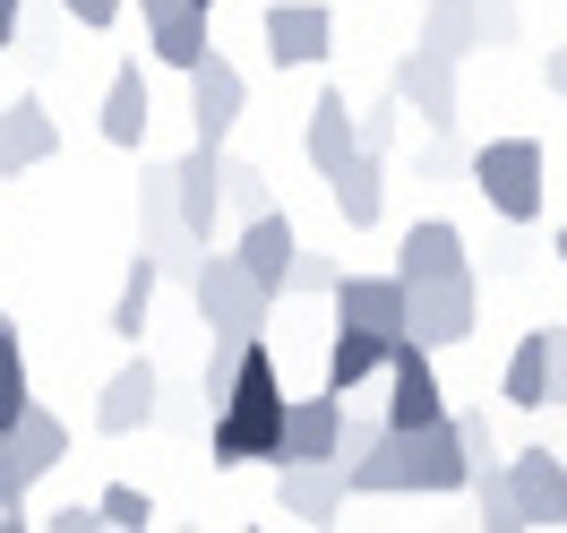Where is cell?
Returning <instances> with one entry per match:
<instances>
[{
  "instance_id": "obj_38",
  "label": "cell",
  "mask_w": 567,
  "mask_h": 533,
  "mask_svg": "<svg viewBox=\"0 0 567 533\" xmlns=\"http://www.w3.org/2000/svg\"><path fill=\"white\" fill-rule=\"evenodd\" d=\"M198 9H215V0H198Z\"/></svg>"
},
{
  "instance_id": "obj_34",
  "label": "cell",
  "mask_w": 567,
  "mask_h": 533,
  "mask_svg": "<svg viewBox=\"0 0 567 533\" xmlns=\"http://www.w3.org/2000/svg\"><path fill=\"white\" fill-rule=\"evenodd\" d=\"M550 404H567V327H550Z\"/></svg>"
},
{
  "instance_id": "obj_8",
  "label": "cell",
  "mask_w": 567,
  "mask_h": 533,
  "mask_svg": "<svg viewBox=\"0 0 567 533\" xmlns=\"http://www.w3.org/2000/svg\"><path fill=\"white\" fill-rule=\"evenodd\" d=\"M336 52V9L327 0H276L267 9V61L276 70H319Z\"/></svg>"
},
{
  "instance_id": "obj_1",
  "label": "cell",
  "mask_w": 567,
  "mask_h": 533,
  "mask_svg": "<svg viewBox=\"0 0 567 533\" xmlns=\"http://www.w3.org/2000/svg\"><path fill=\"white\" fill-rule=\"evenodd\" d=\"M276 422H284V370L258 336H241V361L215 396V464L224 473L233 464H276Z\"/></svg>"
},
{
  "instance_id": "obj_4",
  "label": "cell",
  "mask_w": 567,
  "mask_h": 533,
  "mask_svg": "<svg viewBox=\"0 0 567 533\" xmlns=\"http://www.w3.org/2000/svg\"><path fill=\"white\" fill-rule=\"evenodd\" d=\"M464 173L491 198V215H507V224H533V215H542V146L533 139H491Z\"/></svg>"
},
{
  "instance_id": "obj_27",
  "label": "cell",
  "mask_w": 567,
  "mask_h": 533,
  "mask_svg": "<svg viewBox=\"0 0 567 533\" xmlns=\"http://www.w3.org/2000/svg\"><path fill=\"white\" fill-rule=\"evenodd\" d=\"M155 285H164V267H155V258H130V276H121V301H112V336H130V345H138L146 336V310H155Z\"/></svg>"
},
{
  "instance_id": "obj_10",
  "label": "cell",
  "mask_w": 567,
  "mask_h": 533,
  "mask_svg": "<svg viewBox=\"0 0 567 533\" xmlns=\"http://www.w3.org/2000/svg\"><path fill=\"white\" fill-rule=\"evenodd\" d=\"M498 473H507V499H516V525H567V457L525 448V457H507Z\"/></svg>"
},
{
  "instance_id": "obj_20",
  "label": "cell",
  "mask_w": 567,
  "mask_h": 533,
  "mask_svg": "<svg viewBox=\"0 0 567 533\" xmlns=\"http://www.w3.org/2000/svg\"><path fill=\"white\" fill-rule=\"evenodd\" d=\"M336 319L379 327V336H404V276H336Z\"/></svg>"
},
{
  "instance_id": "obj_25",
  "label": "cell",
  "mask_w": 567,
  "mask_h": 533,
  "mask_svg": "<svg viewBox=\"0 0 567 533\" xmlns=\"http://www.w3.org/2000/svg\"><path fill=\"white\" fill-rule=\"evenodd\" d=\"M422 43L430 52H447V61H464V52H482V0H430L422 9Z\"/></svg>"
},
{
  "instance_id": "obj_14",
  "label": "cell",
  "mask_w": 567,
  "mask_h": 533,
  "mask_svg": "<svg viewBox=\"0 0 567 533\" xmlns=\"http://www.w3.org/2000/svg\"><path fill=\"white\" fill-rule=\"evenodd\" d=\"M138 233H146V258H155V267H181V276H189L198 242L181 233V207H173V181H164V164H146V181H138Z\"/></svg>"
},
{
  "instance_id": "obj_11",
  "label": "cell",
  "mask_w": 567,
  "mask_h": 533,
  "mask_svg": "<svg viewBox=\"0 0 567 533\" xmlns=\"http://www.w3.org/2000/svg\"><path fill=\"white\" fill-rule=\"evenodd\" d=\"M379 173H388V146H379V139H361L353 155L327 173V198H336V215H344L353 233H370V224L388 215V181H379Z\"/></svg>"
},
{
  "instance_id": "obj_23",
  "label": "cell",
  "mask_w": 567,
  "mask_h": 533,
  "mask_svg": "<svg viewBox=\"0 0 567 533\" xmlns=\"http://www.w3.org/2000/svg\"><path fill=\"white\" fill-rule=\"evenodd\" d=\"M146 121H155V104H146V61H121L104 86V139L112 146H146Z\"/></svg>"
},
{
  "instance_id": "obj_3",
  "label": "cell",
  "mask_w": 567,
  "mask_h": 533,
  "mask_svg": "<svg viewBox=\"0 0 567 533\" xmlns=\"http://www.w3.org/2000/svg\"><path fill=\"white\" fill-rule=\"evenodd\" d=\"M189 293H198V319H207L215 336H258L267 310H276V293L258 285L233 249H198V258H189Z\"/></svg>"
},
{
  "instance_id": "obj_22",
  "label": "cell",
  "mask_w": 567,
  "mask_h": 533,
  "mask_svg": "<svg viewBox=\"0 0 567 533\" xmlns=\"http://www.w3.org/2000/svg\"><path fill=\"white\" fill-rule=\"evenodd\" d=\"M388 345H395V336H379V327L336 319V345H327V396H353V388H370V379L388 370Z\"/></svg>"
},
{
  "instance_id": "obj_31",
  "label": "cell",
  "mask_w": 567,
  "mask_h": 533,
  "mask_svg": "<svg viewBox=\"0 0 567 533\" xmlns=\"http://www.w3.org/2000/svg\"><path fill=\"white\" fill-rule=\"evenodd\" d=\"M0 516L27 525V482H18V464H9V430H0Z\"/></svg>"
},
{
  "instance_id": "obj_15",
  "label": "cell",
  "mask_w": 567,
  "mask_h": 533,
  "mask_svg": "<svg viewBox=\"0 0 567 533\" xmlns=\"http://www.w3.org/2000/svg\"><path fill=\"white\" fill-rule=\"evenodd\" d=\"M146 422H155V361L130 353L104 379V396H95V430H104V439H130V430H146Z\"/></svg>"
},
{
  "instance_id": "obj_33",
  "label": "cell",
  "mask_w": 567,
  "mask_h": 533,
  "mask_svg": "<svg viewBox=\"0 0 567 533\" xmlns=\"http://www.w3.org/2000/svg\"><path fill=\"white\" fill-rule=\"evenodd\" d=\"M482 35H491V43L516 35V0H482Z\"/></svg>"
},
{
  "instance_id": "obj_24",
  "label": "cell",
  "mask_w": 567,
  "mask_h": 533,
  "mask_svg": "<svg viewBox=\"0 0 567 533\" xmlns=\"http://www.w3.org/2000/svg\"><path fill=\"white\" fill-rule=\"evenodd\" d=\"M353 146H361V130H353V95H344V86H327L319 104H310V164H319V173H336Z\"/></svg>"
},
{
  "instance_id": "obj_17",
  "label": "cell",
  "mask_w": 567,
  "mask_h": 533,
  "mask_svg": "<svg viewBox=\"0 0 567 533\" xmlns=\"http://www.w3.org/2000/svg\"><path fill=\"white\" fill-rule=\"evenodd\" d=\"M292 249H301V233H292V215H276V207H258V215H241V242H233V258H241L258 285L284 301V267H292Z\"/></svg>"
},
{
  "instance_id": "obj_37",
  "label": "cell",
  "mask_w": 567,
  "mask_h": 533,
  "mask_svg": "<svg viewBox=\"0 0 567 533\" xmlns=\"http://www.w3.org/2000/svg\"><path fill=\"white\" fill-rule=\"evenodd\" d=\"M550 249H559V267H567V224H559V242H550Z\"/></svg>"
},
{
  "instance_id": "obj_36",
  "label": "cell",
  "mask_w": 567,
  "mask_h": 533,
  "mask_svg": "<svg viewBox=\"0 0 567 533\" xmlns=\"http://www.w3.org/2000/svg\"><path fill=\"white\" fill-rule=\"evenodd\" d=\"M18 9H27V0H0V52H9V35H18Z\"/></svg>"
},
{
  "instance_id": "obj_13",
  "label": "cell",
  "mask_w": 567,
  "mask_h": 533,
  "mask_svg": "<svg viewBox=\"0 0 567 533\" xmlns=\"http://www.w3.org/2000/svg\"><path fill=\"white\" fill-rule=\"evenodd\" d=\"M336 439H344V396H301V404H284L276 422V464H301V457H336Z\"/></svg>"
},
{
  "instance_id": "obj_12",
  "label": "cell",
  "mask_w": 567,
  "mask_h": 533,
  "mask_svg": "<svg viewBox=\"0 0 567 533\" xmlns=\"http://www.w3.org/2000/svg\"><path fill=\"white\" fill-rule=\"evenodd\" d=\"M284 482H276V499H284V516H292V525H327V516H336V508H344V464L336 457H301V464H276Z\"/></svg>"
},
{
  "instance_id": "obj_35",
  "label": "cell",
  "mask_w": 567,
  "mask_h": 533,
  "mask_svg": "<svg viewBox=\"0 0 567 533\" xmlns=\"http://www.w3.org/2000/svg\"><path fill=\"white\" fill-rule=\"evenodd\" d=\"M542 78H550V95H559V104H567V43H559V52H550V61H542Z\"/></svg>"
},
{
  "instance_id": "obj_7",
  "label": "cell",
  "mask_w": 567,
  "mask_h": 533,
  "mask_svg": "<svg viewBox=\"0 0 567 533\" xmlns=\"http://www.w3.org/2000/svg\"><path fill=\"white\" fill-rule=\"evenodd\" d=\"M164 181H173L181 233L207 249V242H215V215H224V146L189 139V155H173V164H164Z\"/></svg>"
},
{
  "instance_id": "obj_26",
  "label": "cell",
  "mask_w": 567,
  "mask_h": 533,
  "mask_svg": "<svg viewBox=\"0 0 567 533\" xmlns=\"http://www.w3.org/2000/svg\"><path fill=\"white\" fill-rule=\"evenodd\" d=\"M498 396H507V404H525V413H542V404H550V327H533L525 345L507 353V379H498Z\"/></svg>"
},
{
  "instance_id": "obj_18",
  "label": "cell",
  "mask_w": 567,
  "mask_h": 533,
  "mask_svg": "<svg viewBox=\"0 0 567 533\" xmlns=\"http://www.w3.org/2000/svg\"><path fill=\"white\" fill-rule=\"evenodd\" d=\"M70 457V422L52 413V404H18V422H9V464H18V482H43L52 464Z\"/></svg>"
},
{
  "instance_id": "obj_29",
  "label": "cell",
  "mask_w": 567,
  "mask_h": 533,
  "mask_svg": "<svg viewBox=\"0 0 567 533\" xmlns=\"http://www.w3.org/2000/svg\"><path fill=\"white\" fill-rule=\"evenodd\" d=\"M224 207H233V215L276 207V198H267V173H258V164H233V155H224Z\"/></svg>"
},
{
  "instance_id": "obj_21",
  "label": "cell",
  "mask_w": 567,
  "mask_h": 533,
  "mask_svg": "<svg viewBox=\"0 0 567 533\" xmlns=\"http://www.w3.org/2000/svg\"><path fill=\"white\" fill-rule=\"evenodd\" d=\"M395 276H404V285H422V276H464V233L447 215H422V224L395 242Z\"/></svg>"
},
{
  "instance_id": "obj_30",
  "label": "cell",
  "mask_w": 567,
  "mask_h": 533,
  "mask_svg": "<svg viewBox=\"0 0 567 533\" xmlns=\"http://www.w3.org/2000/svg\"><path fill=\"white\" fill-rule=\"evenodd\" d=\"M95 516H104V525H155V499H146L138 482H112V491L95 499Z\"/></svg>"
},
{
  "instance_id": "obj_5",
  "label": "cell",
  "mask_w": 567,
  "mask_h": 533,
  "mask_svg": "<svg viewBox=\"0 0 567 533\" xmlns=\"http://www.w3.org/2000/svg\"><path fill=\"white\" fill-rule=\"evenodd\" d=\"M473 319H482V301H473V267H464V276H422V285H404V336L430 345V353L464 345Z\"/></svg>"
},
{
  "instance_id": "obj_9",
  "label": "cell",
  "mask_w": 567,
  "mask_h": 533,
  "mask_svg": "<svg viewBox=\"0 0 567 533\" xmlns=\"http://www.w3.org/2000/svg\"><path fill=\"white\" fill-rule=\"evenodd\" d=\"M456 70L464 61H447V52H430V43H413L404 61H395V104L404 112H422L430 130H456Z\"/></svg>"
},
{
  "instance_id": "obj_19",
  "label": "cell",
  "mask_w": 567,
  "mask_h": 533,
  "mask_svg": "<svg viewBox=\"0 0 567 533\" xmlns=\"http://www.w3.org/2000/svg\"><path fill=\"white\" fill-rule=\"evenodd\" d=\"M52 155H61L52 112H43L35 95H18V104L0 112V181H9V173H35V164H52Z\"/></svg>"
},
{
  "instance_id": "obj_6",
  "label": "cell",
  "mask_w": 567,
  "mask_h": 533,
  "mask_svg": "<svg viewBox=\"0 0 567 533\" xmlns=\"http://www.w3.org/2000/svg\"><path fill=\"white\" fill-rule=\"evenodd\" d=\"M181 78H189V121H198V139L224 146L233 130H241V112H249V78L233 70L215 43H207V52H198V61H189Z\"/></svg>"
},
{
  "instance_id": "obj_16",
  "label": "cell",
  "mask_w": 567,
  "mask_h": 533,
  "mask_svg": "<svg viewBox=\"0 0 567 533\" xmlns=\"http://www.w3.org/2000/svg\"><path fill=\"white\" fill-rule=\"evenodd\" d=\"M138 18H146V52L164 70H189L207 52V9L198 0H138Z\"/></svg>"
},
{
  "instance_id": "obj_28",
  "label": "cell",
  "mask_w": 567,
  "mask_h": 533,
  "mask_svg": "<svg viewBox=\"0 0 567 533\" xmlns=\"http://www.w3.org/2000/svg\"><path fill=\"white\" fill-rule=\"evenodd\" d=\"M18 404H27V345H18V327L0 319V430L18 422Z\"/></svg>"
},
{
  "instance_id": "obj_2",
  "label": "cell",
  "mask_w": 567,
  "mask_h": 533,
  "mask_svg": "<svg viewBox=\"0 0 567 533\" xmlns=\"http://www.w3.org/2000/svg\"><path fill=\"white\" fill-rule=\"evenodd\" d=\"M379 464H388V491H464V473H473V448H464V422L456 413H439L422 430H388L379 439Z\"/></svg>"
},
{
  "instance_id": "obj_32",
  "label": "cell",
  "mask_w": 567,
  "mask_h": 533,
  "mask_svg": "<svg viewBox=\"0 0 567 533\" xmlns=\"http://www.w3.org/2000/svg\"><path fill=\"white\" fill-rule=\"evenodd\" d=\"M61 9H70L78 27H112V18H121V9H130V0H61Z\"/></svg>"
}]
</instances>
